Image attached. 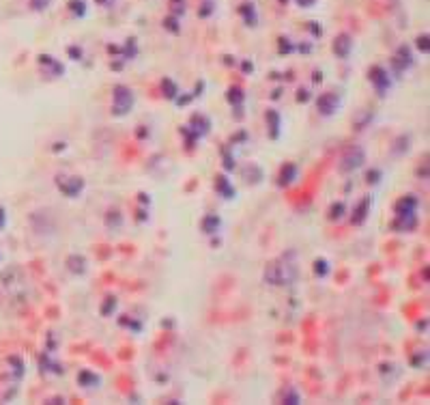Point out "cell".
I'll return each mask as SVG.
<instances>
[{"label": "cell", "instance_id": "1", "mask_svg": "<svg viewBox=\"0 0 430 405\" xmlns=\"http://www.w3.org/2000/svg\"><path fill=\"white\" fill-rule=\"evenodd\" d=\"M295 276H297V267L292 263H286V261L269 265L267 272H265L267 283H271V285H290L292 280H295Z\"/></svg>", "mask_w": 430, "mask_h": 405}, {"label": "cell", "instance_id": "2", "mask_svg": "<svg viewBox=\"0 0 430 405\" xmlns=\"http://www.w3.org/2000/svg\"><path fill=\"white\" fill-rule=\"evenodd\" d=\"M112 106H114L116 115H127L133 106V93L129 91L127 86H116L114 93H112Z\"/></svg>", "mask_w": 430, "mask_h": 405}, {"label": "cell", "instance_id": "3", "mask_svg": "<svg viewBox=\"0 0 430 405\" xmlns=\"http://www.w3.org/2000/svg\"><path fill=\"white\" fill-rule=\"evenodd\" d=\"M366 162V153L364 149H359V147H350L346 149V153L342 155V160H340V171L342 173H350V171H357V168Z\"/></svg>", "mask_w": 430, "mask_h": 405}, {"label": "cell", "instance_id": "4", "mask_svg": "<svg viewBox=\"0 0 430 405\" xmlns=\"http://www.w3.org/2000/svg\"><path fill=\"white\" fill-rule=\"evenodd\" d=\"M316 106H319V112L321 115H334V112L338 110V97L334 93H325L319 97V101H316Z\"/></svg>", "mask_w": 430, "mask_h": 405}, {"label": "cell", "instance_id": "5", "mask_svg": "<svg viewBox=\"0 0 430 405\" xmlns=\"http://www.w3.org/2000/svg\"><path fill=\"white\" fill-rule=\"evenodd\" d=\"M350 48H353V39H350L348 35H338L336 41H334V52L340 56V59H346V56L350 54Z\"/></svg>", "mask_w": 430, "mask_h": 405}, {"label": "cell", "instance_id": "6", "mask_svg": "<svg viewBox=\"0 0 430 405\" xmlns=\"http://www.w3.org/2000/svg\"><path fill=\"white\" fill-rule=\"evenodd\" d=\"M58 186H61V190L67 194V196H77L82 192V179H77V177H71V181L69 183H65V181H58Z\"/></svg>", "mask_w": 430, "mask_h": 405}, {"label": "cell", "instance_id": "7", "mask_svg": "<svg viewBox=\"0 0 430 405\" xmlns=\"http://www.w3.org/2000/svg\"><path fill=\"white\" fill-rule=\"evenodd\" d=\"M370 78H372V82L377 84V88H379L381 93L389 86V84H387V73H385V69H381V67H375V69H372V76H370Z\"/></svg>", "mask_w": 430, "mask_h": 405}, {"label": "cell", "instance_id": "8", "mask_svg": "<svg viewBox=\"0 0 430 405\" xmlns=\"http://www.w3.org/2000/svg\"><path fill=\"white\" fill-rule=\"evenodd\" d=\"M394 63H396V67H398V71L406 69V67H411V63H413V61H411V52L406 50V48H400L398 54H396Z\"/></svg>", "mask_w": 430, "mask_h": 405}, {"label": "cell", "instance_id": "9", "mask_svg": "<svg viewBox=\"0 0 430 405\" xmlns=\"http://www.w3.org/2000/svg\"><path fill=\"white\" fill-rule=\"evenodd\" d=\"M67 263H69V269L75 274H84V269H86V261H84V256H69L67 259Z\"/></svg>", "mask_w": 430, "mask_h": 405}, {"label": "cell", "instance_id": "10", "mask_svg": "<svg viewBox=\"0 0 430 405\" xmlns=\"http://www.w3.org/2000/svg\"><path fill=\"white\" fill-rule=\"evenodd\" d=\"M218 227H220V220L215 218V216H209V218L205 220V224H202V229H205V233H213Z\"/></svg>", "mask_w": 430, "mask_h": 405}, {"label": "cell", "instance_id": "11", "mask_svg": "<svg viewBox=\"0 0 430 405\" xmlns=\"http://www.w3.org/2000/svg\"><path fill=\"white\" fill-rule=\"evenodd\" d=\"M295 175H297V168L295 166H286L284 171H282V183H290Z\"/></svg>", "mask_w": 430, "mask_h": 405}, {"label": "cell", "instance_id": "12", "mask_svg": "<svg viewBox=\"0 0 430 405\" xmlns=\"http://www.w3.org/2000/svg\"><path fill=\"white\" fill-rule=\"evenodd\" d=\"M366 209H368V200H364V202H361V205H359V209H357V216L353 218L357 224H359V222H364V218H366Z\"/></svg>", "mask_w": 430, "mask_h": 405}, {"label": "cell", "instance_id": "13", "mask_svg": "<svg viewBox=\"0 0 430 405\" xmlns=\"http://www.w3.org/2000/svg\"><path fill=\"white\" fill-rule=\"evenodd\" d=\"M69 7H71L73 13H80V15L84 13V0H71Z\"/></svg>", "mask_w": 430, "mask_h": 405}, {"label": "cell", "instance_id": "14", "mask_svg": "<svg viewBox=\"0 0 430 405\" xmlns=\"http://www.w3.org/2000/svg\"><path fill=\"white\" fill-rule=\"evenodd\" d=\"M314 269H316V274H319V276H325L327 272H329V267H327V261H316V267H314Z\"/></svg>", "mask_w": 430, "mask_h": 405}, {"label": "cell", "instance_id": "15", "mask_svg": "<svg viewBox=\"0 0 430 405\" xmlns=\"http://www.w3.org/2000/svg\"><path fill=\"white\" fill-rule=\"evenodd\" d=\"M417 48H420V50H422L424 54L428 52V37H426V35H424V37H420V39H417Z\"/></svg>", "mask_w": 430, "mask_h": 405}, {"label": "cell", "instance_id": "16", "mask_svg": "<svg viewBox=\"0 0 430 405\" xmlns=\"http://www.w3.org/2000/svg\"><path fill=\"white\" fill-rule=\"evenodd\" d=\"M342 209H344V205H342V202H338V205L331 209V218H340L342 216Z\"/></svg>", "mask_w": 430, "mask_h": 405}, {"label": "cell", "instance_id": "17", "mask_svg": "<svg viewBox=\"0 0 430 405\" xmlns=\"http://www.w3.org/2000/svg\"><path fill=\"white\" fill-rule=\"evenodd\" d=\"M50 0H32V7L35 9H45V5H48Z\"/></svg>", "mask_w": 430, "mask_h": 405}, {"label": "cell", "instance_id": "18", "mask_svg": "<svg viewBox=\"0 0 430 405\" xmlns=\"http://www.w3.org/2000/svg\"><path fill=\"white\" fill-rule=\"evenodd\" d=\"M3 220H5V213H3V209H0V227H3Z\"/></svg>", "mask_w": 430, "mask_h": 405}]
</instances>
